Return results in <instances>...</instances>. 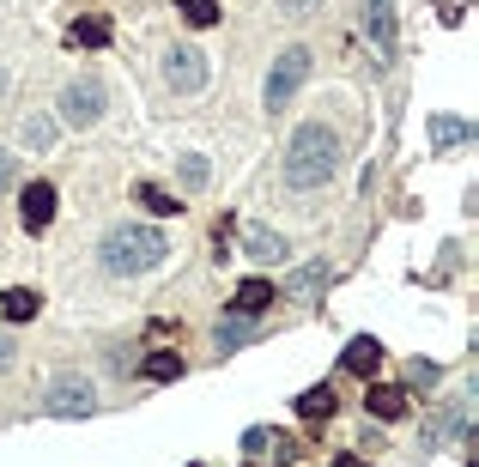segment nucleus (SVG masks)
Here are the masks:
<instances>
[{"label": "nucleus", "mask_w": 479, "mask_h": 467, "mask_svg": "<svg viewBox=\"0 0 479 467\" xmlns=\"http://www.w3.org/2000/svg\"><path fill=\"white\" fill-rule=\"evenodd\" d=\"M37 310H43V298L31 291V285H13V291L0 298V316H6V322H31Z\"/></svg>", "instance_id": "obj_14"}, {"label": "nucleus", "mask_w": 479, "mask_h": 467, "mask_svg": "<svg viewBox=\"0 0 479 467\" xmlns=\"http://www.w3.org/2000/svg\"><path fill=\"white\" fill-rule=\"evenodd\" d=\"M243 249H249V262H261V267H273V262L292 255L285 237H280V231H267V224H243Z\"/></svg>", "instance_id": "obj_9"}, {"label": "nucleus", "mask_w": 479, "mask_h": 467, "mask_svg": "<svg viewBox=\"0 0 479 467\" xmlns=\"http://www.w3.org/2000/svg\"><path fill=\"white\" fill-rule=\"evenodd\" d=\"M13 352H19V346H13V340H6V334H0V370L13 365Z\"/></svg>", "instance_id": "obj_27"}, {"label": "nucleus", "mask_w": 479, "mask_h": 467, "mask_svg": "<svg viewBox=\"0 0 479 467\" xmlns=\"http://www.w3.org/2000/svg\"><path fill=\"white\" fill-rule=\"evenodd\" d=\"M461 140H474V128L461 116H431V146H461Z\"/></svg>", "instance_id": "obj_16"}, {"label": "nucleus", "mask_w": 479, "mask_h": 467, "mask_svg": "<svg viewBox=\"0 0 479 467\" xmlns=\"http://www.w3.org/2000/svg\"><path fill=\"white\" fill-rule=\"evenodd\" d=\"M67 37L80 43V49H103V43H110V19H80Z\"/></svg>", "instance_id": "obj_22"}, {"label": "nucleus", "mask_w": 479, "mask_h": 467, "mask_svg": "<svg viewBox=\"0 0 479 467\" xmlns=\"http://www.w3.org/2000/svg\"><path fill=\"white\" fill-rule=\"evenodd\" d=\"M334 467H364V462H359V455H334Z\"/></svg>", "instance_id": "obj_28"}, {"label": "nucleus", "mask_w": 479, "mask_h": 467, "mask_svg": "<svg viewBox=\"0 0 479 467\" xmlns=\"http://www.w3.org/2000/svg\"><path fill=\"white\" fill-rule=\"evenodd\" d=\"M164 262V231H152V224H116V231H103L98 243V267L110 273V280H134V273H152V267Z\"/></svg>", "instance_id": "obj_2"}, {"label": "nucleus", "mask_w": 479, "mask_h": 467, "mask_svg": "<svg viewBox=\"0 0 479 467\" xmlns=\"http://www.w3.org/2000/svg\"><path fill=\"white\" fill-rule=\"evenodd\" d=\"M298 413L310 419V425H316V419H328V413H334V388H303V395H298Z\"/></svg>", "instance_id": "obj_19"}, {"label": "nucleus", "mask_w": 479, "mask_h": 467, "mask_svg": "<svg viewBox=\"0 0 479 467\" xmlns=\"http://www.w3.org/2000/svg\"><path fill=\"white\" fill-rule=\"evenodd\" d=\"M177 13L195 24V31H206V24H219V0H177Z\"/></svg>", "instance_id": "obj_20"}, {"label": "nucleus", "mask_w": 479, "mask_h": 467, "mask_svg": "<svg viewBox=\"0 0 479 467\" xmlns=\"http://www.w3.org/2000/svg\"><path fill=\"white\" fill-rule=\"evenodd\" d=\"M267 304H280V291H273L267 280H243L237 298H231V310H237V316H261Z\"/></svg>", "instance_id": "obj_12"}, {"label": "nucleus", "mask_w": 479, "mask_h": 467, "mask_svg": "<svg viewBox=\"0 0 479 467\" xmlns=\"http://www.w3.org/2000/svg\"><path fill=\"white\" fill-rule=\"evenodd\" d=\"M255 340V322H249V316H225L219 322V346L225 352H231V346H249Z\"/></svg>", "instance_id": "obj_21"}, {"label": "nucleus", "mask_w": 479, "mask_h": 467, "mask_svg": "<svg viewBox=\"0 0 479 467\" xmlns=\"http://www.w3.org/2000/svg\"><path fill=\"white\" fill-rule=\"evenodd\" d=\"M407 376H413L419 388H437V383H443V365H425V358H419V365L407 370Z\"/></svg>", "instance_id": "obj_25"}, {"label": "nucleus", "mask_w": 479, "mask_h": 467, "mask_svg": "<svg viewBox=\"0 0 479 467\" xmlns=\"http://www.w3.org/2000/svg\"><path fill=\"white\" fill-rule=\"evenodd\" d=\"M364 406H370V419H400V413H407V388L400 383H370L364 388Z\"/></svg>", "instance_id": "obj_10"}, {"label": "nucleus", "mask_w": 479, "mask_h": 467, "mask_svg": "<svg viewBox=\"0 0 479 467\" xmlns=\"http://www.w3.org/2000/svg\"><path fill=\"white\" fill-rule=\"evenodd\" d=\"M91 406H98L91 376H55V383L43 388V413L49 419H91Z\"/></svg>", "instance_id": "obj_4"}, {"label": "nucleus", "mask_w": 479, "mask_h": 467, "mask_svg": "<svg viewBox=\"0 0 479 467\" xmlns=\"http://www.w3.org/2000/svg\"><path fill=\"white\" fill-rule=\"evenodd\" d=\"M243 455H255V462H261V455H273V431H267V425H255L249 437H243Z\"/></svg>", "instance_id": "obj_23"}, {"label": "nucleus", "mask_w": 479, "mask_h": 467, "mask_svg": "<svg viewBox=\"0 0 479 467\" xmlns=\"http://www.w3.org/2000/svg\"><path fill=\"white\" fill-rule=\"evenodd\" d=\"M19 219H24V231H49V224H55V188L49 183H24Z\"/></svg>", "instance_id": "obj_8"}, {"label": "nucleus", "mask_w": 479, "mask_h": 467, "mask_svg": "<svg viewBox=\"0 0 479 467\" xmlns=\"http://www.w3.org/2000/svg\"><path fill=\"white\" fill-rule=\"evenodd\" d=\"M334 170H340V134L328 122H303L285 140V188L310 195V188L334 183Z\"/></svg>", "instance_id": "obj_1"}, {"label": "nucleus", "mask_w": 479, "mask_h": 467, "mask_svg": "<svg viewBox=\"0 0 479 467\" xmlns=\"http://www.w3.org/2000/svg\"><path fill=\"white\" fill-rule=\"evenodd\" d=\"M310 62H316V55H310L303 43H292L280 62H273V73H267V91H261V103H267V110H285V103L298 98V85L310 80Z\"/></svg>", "instance_id": "obj_3"}, {"label": "nucleus", "mask_w": 479, "mask_h": 467, "mask_svg": "<svg viewBox=\"0 0 479 467\" xmlns=\"http://www.w3.org/2000/svg\"><path fill=\"white\" fill-rule=\"evenodd\" d=\"M285 6H292V13H310V6H316V0H285Z\"/></svg>", "instance_id": "obj_29"}, {"label": "nucleus", "mask_w": 479, "mask_h": 467, "mask_svg": "<svg viewBox=\"0 0 479 467\" xmlns=\"http://www.w3.org/2000/svg\"><path fill=\"white\" fill-rule=\"evenodd\" d=\"M206 176H213V170H206V158H200V152L177 158V183L188 188V195H200V188H206Z\"/></svg>", "instance_id": "obj_18"}, {"label": "nucleus", "mask_w": 479, "mask_h": 467, "mask_svg": "<svg viewBox=\"0 0 479 467\" xmlns=\"http://www.w3.org/2000/svg\"><path fill=\"white\" fill-rule=\"evenodd\" d=\"M55 110H61V122H67V128H91L103 116V85L98 80H67Z\"/></svg>", "instance_id": "obj_5"}, {"label": "nucleus", "mask_w": 479, "mask_h": 467, "mask_svg": "<svg viewBox=\"0 0 479 467\" xmlns=\"http://www.w3.org/2000/svg\"><path fill=\"white\" fill-rule=\"evenodd\" d=\"M164 85L195 98L200 85H206V55H200V49H188V43H177V49L164 55Z\"/></svg>", "instance_id": "obj_6"}, {"label": "nucleus", "mask_w": 479, "mask_h": 467, "mask_svg": "<svg viewBox=\"0 0 479 467\" xmlns=\"http://www.w3.org/2000/svg\"><path fill=\"white\" fill-rule=\"evenodd\" d=\"M24 140H31V146H49V140H55V122H49V116H37V122H24Z\"/></svg>", "instance_id": "obj_24"}, {"label": "nucleus", "mask_w": 479, "mask_h": 467, "mask_svg": "<svg viewBox=\"0 0 479 467\" xmlns=\"http://www.w3.org/2000/svg\"><path fill=\"white\" fill-rule=\"evenodd\" d=\"M346 370H359V376H377L382 370V340L377 334H352V346H346Z\"/></svg>", "instance_id": "obj_11"}, {"label": "nucleus", "mask_w": 479, "mask_h": 467, "mask_svg": "<svg viewBox=\"0 0 479 467\" xmlns=\"http://www.w3.org/2000/svg\"><path fill=\"white\" fill-rule=\"evenodd\" d=\"M13 176H19V170H13V158H6V152H0V188L13 183Z\"/></svg>", "instance_id": "obj_26"}, {"label": "nucleus", "mask_w": 479, "mask_h": 467, "mask_svg": "<svg viewBox=\"0 0 479 467\" xmlns=\"http://www.w3.org/2000/svg\"><path fill=\"white\" fill-rule=\"evenodd\" d=\"M134 206H146L152 219H170V213H182V201L170 195V188H158V183H134Z\"/></svg>", "instance_id": "obj_13"}, {"label": "nucleus", "mask_w": 479, "mask_h": 467, "mask_svg": "<svg viewBox=\"0 0 479 467\" xmlns=\"http://www.w3.org/2000/svg\"><path fill=\"white\" fill-rule=\"evenodd\" d=\"M182 370H188V365H182V352H146L140 376H146V383H177Z\"/></svg>", "instance_id": "obj_15"}, {"label": "nucleus", "mask_w": 479, "mask_h": 467, "mask_svg": "<svg viewBox=\"0 0 479 467\" xmlns=\"http://www.w3.org/2000/svg\"><path fill=\"white\" fill-rule=\"evenodd\" d=\"M334 280V262H303L298 273H285V304H316Z\"/></svg>", "instance_id": "obj_7"}, {"label": "nucleus", "mask_w": 479, "mask_h": 467, "mask_svg": "<svg viewBox=\"0 0 479 467\" xmlns=\"http://www.w3.org/2000/svg\"><path fill=\"white\" fill-rule=\"evenodd\" d=\"M370 37L382 43V55H395V13H388V0H370Z\"/></svg>", "instance_id": "obj_17"}]
</instances>
